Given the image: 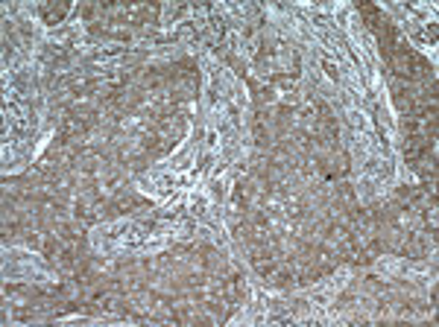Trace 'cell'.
Masks as SVG:
<instances>
[{"label":"cell","mask_w":439,"mask_h":327,"mask_svg":"<svg viewBox=\"0 0 439 327\" xmlns=\"http://www.w3.org/2000/svg\"><path fill=\"white\" fill-rule=\"evenodd\" d=\"M62 248H65V242H62V237H59L56 231H44V242H41V254H44V257L56 260Z\"/></svg>","instance_id":"cell-1"},{"label":"cell","mask_w":439,"mask_h":327,"mask_svg":"<svg viewBox=\"0 0 439 327\" xmlns=\"http://www.w3.org/2000/svg\"><path fill=\"white\" fill-rule=\"evenodd\" d=\"M65 12H67V3H44L41 6V18H44V23H50V26L62 21Z\"/></svg>","instance_id":"cell-2"},{"label":"cell","mask_w":439,"mask_h":327,"mask_svg":"<svg viewBox=\"0 0 439 327\" xmlns=\"http://www.w3.org/2000/svg\"><path fill=\"white\" fill-rule=\"evenodd\" d=\"M272 284L278 286V289H293V286H296V269H293V266L278 269V272L272 275Z\"/></svg>","instance_id":"cell-3"},{"label":"cell","mask_w":439,"mask_h":327,"mask_svg":"<svg viewBox=\"0 0 439 327\" xmlns=\"http://www.w3.org/2000/svg\"><path fill=\"white\" fill-rule=\"evenodd\" d=\"M56 234L62 237V242H70V245H73V242H79V240H82V231H79V228H76L73 222H59V228H56Z\"/></svg>","instance_id":"cell-4"},{"label":"cell","mask_w":439,"mask_h":327,"mask_svg":"<svg viewBox=\"0 0 439 327\" xmlns=\"http://www.w3.org/2000/svg\"><path fill=\"white\" fill-rule=\"evenodd\" d=\"M255 272L261 275L263 281H272V275L278 272V263H275V257H272V260H263V263H258V266H255Z\"/></svg>","instance_id":"cell-5"},{"label":"cell","mask_w":439,"mask_h":327,"mask_svg":"<svg viewBox=\"0 0 439 327\" xmlns=\"http://www.w3.org/2000/svg\"><path fill=\"white\" fill-rule=\"evenodd\" d=\"M97 15H103V12H100V6H94V3H85V6H79V18H82V21L94 23V18H97Z\"/></svg>","instance_id":"cell-6"},{"label":"cell","mask_w":439,"mask_h":327,"mask_svg":"<svg viewBox=\"0 0 439 327\" xmlns=\"http://www.w3.org/2000/svg\"><path fill=\"white\" fill-rule=\"evenodd\" d=\"M419 129H422V126H419L416 117L404 114V120H401V131H404V134H419Z\"/></svg>","instance_id":"cell-7"},{"label":"cell","mask_w":439,"mask_h":327,"mask_svg":"<svg viewBox=\"0 0 439 327\" xmlns=\"http://www.w3.org/2000/svg\"><path fill=\"white\" fill-rule=\"evenodd\" d=\"M15 319H18V322H32V319H38V313H35V310H32V307H15Z\"/></svg>","instance_id":"cell-8"},{"label":"cell","mask_w":439,"mask_h":327,"mask_svg":"<svg viewBox=\"0 0 439 327\" xmlns=\"http://www.w3.org/2000/svg\"><path fill=\"white\" fill-rule=\"evenodd\" d=\"M41 234L44 231H26V234H23V242H26L29 248H41V242H44Z\"/></svg>","instance_id":"cell-9"},{"label":"cell","mask_w":439,"mask_h":327,"mask_svg":"<svg viewBox=\"0 0 439 327\" xmlns=\"http://www.w3.org/2000/svg\"><path fill=\"white\" fill-rule=\"evenodd\" d=\"M106 38H111V41H126V44H129V41H132V32H129V29H111V26H109V35H106Z\"/></svg>","instance_id":"cell-10"},{"label":"cell","mask_w":439,"mask_h":327,"mask_svg":"<svg viewBox=\"0 0 439 327\" xmlns=\"http://www.w3.org/2000/svg\"><path fill=\"white\" fill-rule=\"evenodd\" d=\"M425 137H428V140H437V117H428V123H425Z\"/></svg>","instance_id":"cell-11"},{"label":"cell","mask_w":439,"mask_h":327,"mask_svg":"<svg viewBox=\"0 0 439 327\" xmlns=\"http://www.w3.org/2000/svg\"><path fill=\"white\" fill-rule=\"evenodd\" d=\"M322 67H325V73H328L331 79H340V70H337V67L331 65V62H325V65H322Z\"/></svg>","instance_id":"cell-12"}]
</instances>
